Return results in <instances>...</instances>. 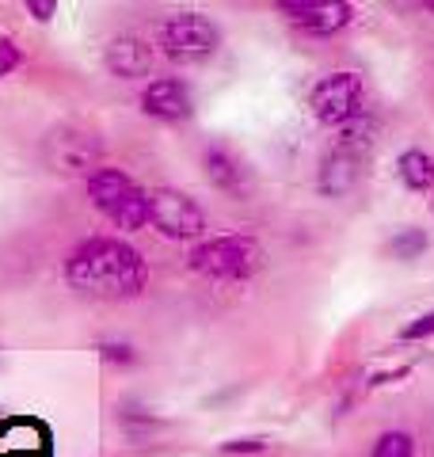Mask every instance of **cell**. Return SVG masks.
<instances>
[{"label":"cell","mask_w":434,"mask_h":457,"mask_svg":"<svg viewBox=\"0 0 434 457\" xmlns=\"http://www.w3.org/2000/svg\"><path fill=\"white\" fill-rule=\"evenodd\" d=\"M65 278L69 286H77V290L92 297H129L145 286L149 270H145L141 255L129 245H122V240L92 237L69 252Z\"/></svg>","instance_id":"cell-1"},{"label":"cell","mask_w":434,"mask_h":457,"mask_svg":"<svg viewBox=\"0 0 434 457\" xmlns=\"http://www.w3.org/2000/svg\"><path fill=\"white\" fill-rule=\"evenodd\" d=\"M88 195L99 213H107V221L119 228H141L149 221V191H141L126 171L99 164L88 176Z\"/></svg>","instance_id":"cell-2"},{"label":"cell","mask_w":434,"mask_h":457,"mask_svg":"<svg viewBox=\"0 0 434 457\" xmlns=\"http://www.w3.org/2000/svg\"><path fill=\"white\" fill-rule=\"evenodd\" d=\"M259 263V248L252 237H213V240H202V245L191 248V267L202 270L210 278H221V282H237V278H248Z\"/></svg>","instance_id":"cell-3"},{"label":"cell","mask_w":434,"mask_h":457,"mask_svg":"<svg viewBox=\"0 0 434 457\" xmlns=\"http://www.w3.org/2000/svg\"><path fill=\"white\" fill-rule=\"evenodd\" d=\"M217 35L213 20L198 16V12H179L161 27V50L171 57V62H202L217 50Z\"/></svg>","instance_id":"cell-4"},{"label":"cell","mask_w":434,"mask_h":457,"mask_svg":"<svg viewBox=\"0 0 434 457\" xmlns=\"http://www.w3.org/2000/svg\"><path fill=\"white\" fill-rule=\"evenodd\" d=\"M309 111L324 126H346L362 114V77L358 73H328L309 96Z\"/></svg>","instance_id":"cell-5"},{"label":"cell","mask_w":434,"mask_h":457,"mask_svg":"<svg viewBox=\"0 0 434 457\" xmlns=\"http://www.w3.org/2000/svg\"><path fill=\"white\" fill-rule=\"evenodd\" d=\"M149 221L156 225V233H164L171 240H195L206 233V213L198 210L191 195H183L176 187L149 191Z\"/></svg>","instance_id":"cell-6"},{"label":"cell","mask_w":434,"mask_h":457,"mask_svg":"<svg viewBox=\"0 0 434 457\" xmlns=\"http://www.w3.org/2000/svg\"><path fill=\"white\" fill-rule=\"evenodd\" d=\"M282 16L301 35L328 38V35H339L343 27H351L355 8L343 4V0H289V4H282Z\"/></svg>","instance_id":"cell-7"},{"label":"cell","mask_w":434,"mask_h":457,"mask_svg":"<svg viewBox=\"0 0 434 457\" xmlns=\"http://www.w3.org/2000/svg\"><path fill=\"white\" fill-rule=\"evenodd\" d=\"M141 111L161 122H183L191 114V92L176 77H161L141 92Z\"/></svg>","instance_id":"cell-8"},{"label":"cell","mask_w":434,"mask_h":457,"mask_svg":"<svg viewBox=\"0 0 434 457\" xmlns=\"http://www.w3.org/2000/svg\"><path fill=\"white\" fill-rule=\"evenodd\" d=\"M96 156H99L96 141L80 130H57L50 137V161L62 171H88L96 168Z\"/></svg>","instance_id":"cell-9"},{"label":"cell","mask_w":434,"mask_h":457,"mask_svg":"<svg viewBox=\"0 0 434 457\" xmlns=\"http://www.w3.org/2000/svg\"><path fill=\"white\" fill-rule=\"evenodd\" d=\"M202 164H206V176L217 191H229V195H244L248 191V171H244L240 156L229 149V145H206L202 153Z\"/></svg>","instance_id":"cell-10"},{"label":"cell","mask_w":434,"mask_h":457,"mask_svg":"<svg viewBox=\"0 0 434 457\" xmlns=\"http://www.w3.org/2000/svg\"><path fill=\"white\" fill-rule=\"evenodd\" d=\"M149 65H153V50L145 46L141 38H134V35L111 38V46H107V69H111L114 77L138 80V77L149 73Z\"/></svg>","instance_id":"cell-11"},{"label":"cell","mask_w":434,"mask_h":457,"mask_svg":"<svg viewBox=\"0 0 434 457\" xmlns=\"http://www.w3.org/2000/svg\"><path fill=\"white\" fill-rule=\"evenodd\" d=\"M355 183H358V153L336 149L321 168V191L328 198H343L346 191H355Z\"/></svg>","instance_id":"cell-12"},{"label":"cell","mask_w":434,"mask_h":457,"mask_svg":"<svg viewBox=\"0 0 434 457\" xmlns=\"http://www.w3.org/2000/svg\"><path fill=\"white\" fill-rule=\"evenodd\" d=\"M396 176L404 187H412V191L434 187V156H427L423 149H404L396 156Z\"/></svg>","instance_id":"cell-13"},{"label":"cell","mask_w":434,"mask_h":457,"mask_svg":"<svg viewBox=\"0 0 434 457\" xmlns=\"http://www.w3.org/2000/svg\"><path fill=\"white\" fill-rule=\"evenodd\" d=\"M423 248H427L423 228H404V233H396L393 240H388V252H393L396 260H415Z\"/></svg>","instance_id":"cell-14"},{"label":"cell","mask_w":434,"mask_h":457,"mask_svg":"<svg viewBox=\"0 0 434 457\" xmlns=\"http://www.w3.org/2000/svg\"><path fill=\"white\" fill-rule=\"evenodd\" d=\"M373 457H415V442L404 431H385L373 446Z\"/></svg>","instance_id":"cell-15"},{"label":"cell","mask_w":434,"mask_h":457,"mask_svg":"<svg viewBox=\"0 0 434 457\" xmlns=\"http://www.w3.org/2000/svg\"><path fill=\"white\" fill-rule=\"evenodd\" d=\"M20 62H23V54H20L16 42H12V38H0V77L16 73Z\"/></svg>","instance_id":"cell-16"},{"label":"cell","mask_w":434,"mask_h":457,"mask_svg":"<svg viewBox=\"0 0 434 457\" xmlns=\"http://www.w3.org/2000/svg\"><path fill=\"white\" fill-rule=\"evenodd\" d=\"M427 336H434V309L423 312L419 320H412V324L400 328V339H427Z\"/></svg>","instance_id":"cell-17"},{"label":"cell","mask_w":434,"mask_h":457,"mask_svg":"<svg viewBox=\"0 0 434 457\" xmlns=\"http://www.w3.org/2000/svg\"><path fill=\"white\" fill-rule=\"evenodd\" d=\"M99 354H104L107 362H119V366H129V362H138L134 347H126V343H104V347H99Z\"/></svg>","instance_id":"cell-18"},{"label":"cell","mask_w":434,"mask_h":457,"mask_svg":"<svg viewBox=\"0 0 434 457\" xmlns=\"http://www.w3.org/2000/svg\"><path fill=\"white\" fill-rule=\"evenodd\" d=\"M263 450H267L263 438H233V442H225V453H263Z\"/></svg>","instance_id":"cell-19"},{"label":"cell","mask_w":434,"mask_h":457,"mask_svg":"<svg viewBox=\"0 0 434 457\" xmlns=\"http://www.w3.org/2000/svg\"><path fill=\"white\" fill-rule=\"evenodd\" d=\"M54 8H57L54 0H46V4H42V0H31V4H27V12H31L35 20H50V16H54Z\"/></svg>","instance_id":"cell-20"},{"label":"cell","mask_w":434,"mask_h":457,"mask_svg":"<svg viewBox=\"0 0 434 457\" xmlns=\"http://www.w3.org/2000/svg\"><path fill=\"white\" fill-rule=\"evenodd\" d=\"M0 362H4V354H0Z\"/></svg>","instance_id":"cell-21"}]
</instances>
